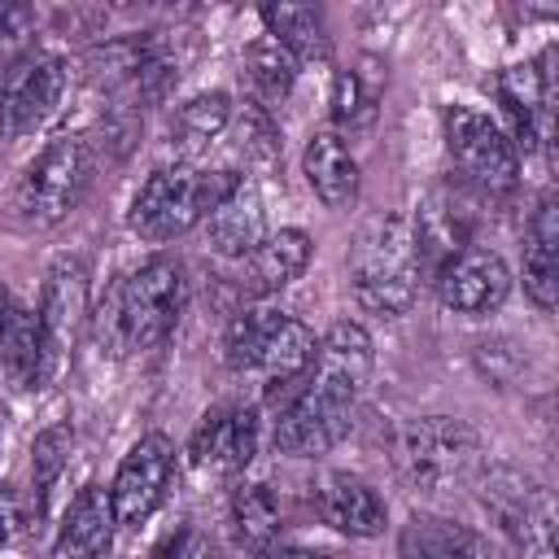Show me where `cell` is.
Wrapping results in <instances>:
<instances>
[{
	"label": "cell",
	"instance_id": "d590c367",
	"mask_svg": "<svg viewBox=\"0 0 559 559\" xmlns=\"http://www.w3.org/2000/svg\"><path fill=\"white\" fill-rule=\"evenodd\" d=\"M9 314H13V297H9V288H4V280H0V336H4V328H9Z\"/></svg>",
	"mask_w": 559,
	"mask_h": 559
},
{
	"label": "cell",
	"instance_id": "f546056e",
	"mask_svg": "<svg viewBox=\"0 0 559 559\" xmlns=\"http://www.w3.org/2000/svg\"><path fill=\"white\" fill-rule=\"evenodd\" d=\"M280 319H284V310H275V306H249V310H240L227 323V332H223V358H227V367L231 371H253V362H258V354H262V345H266V336L275 332Z\"/></svg>",
	"mask_w": 559,
	"mask_h": 559
},
{
	"label": "cell",
	"instance_id": "5bb4252c",
	"mask_svg": "<svg viewBox=\"0 0 559 559\" xmlns=\"http://www.w3.org/2000/svg\"><path fill=\"white\" fill-rule=\"evenodd\" d=\"M314 349H319L314 332H310L301 319L284 314V319L275 323V332L266 336L258 362H253V376L262 380V393H266L271 402H284V397L301 384V376L310 371Z\"/></svg>",
	"mask_w": 559,
	"mask_h": 559
},
{
	"label": "cell",
	"instance_id": "836d02e7",
	"mask_svg": "<svg viewBox=\"0 0 559 559\" xmlns=\"http://www.w3.org/2000/svg\"><path fill=\"white\" fill-rule=\"evenodd\" d=\"M35 31V9L17 0H0V57L17 52Z\"/></svg>",
	"mask_w": 559,
	"mask_h": 559
},
{
	"label": "cell",
	"instance_id": "e0dca14e",
	"mask_svg": "<svg viewBox=\"0 0 559 559\" xmlns=\"http://www.w3.org/2000/svg\"><path fill=\"white\" fill-rule=\"evenodd\" d=\"M39 319H44L48 341L61 354L87 319V262L83 258H57L48 266V280L39 293Z\"/></svg>",
	"mask_w": 559,
	"mask_h": 559
},
{
	"label": "cell",
	"instance_id": "8fae6325",
	"mask_svg": "<svg viewBox=\"0 0 559 559\" xmlns=\"http://www.w3.org/2000/svg\"><path fill=\"white\" fill-rule=\"evenodd\" d=\"M432 284H437V297H441L445 310H454V314H476V319H480V314H493V310L507 301V293H511V271H507V262H502L498 253H489V249H459L450 262L437 266Z\"/></svg>",
	"mask_w": 559,
	"mask_h": 559
},
{
	"label": "cell",
	"instance_id": "8992f818",
	"mask_svg": "<svg viewBox=\"0 0 559 559\" xmlns=\"http://www.w3.org/2000/svg\"><path fill=\"white\" fill-rule=\"evenodd\" d=\"M92 170H96V157L83 135L48 140L13 183V214L31 227H48V223L66 218L83 201Z\"/></svg>",
	"mask_w": 559,
	"mask_h": 559
},
{
	"label": "cell",
	"instance_id": "cb8c5ba5",
	"mask_svg": "<svg viewBox=\"0 0 559 559\" xmlns=\"http://www.w3.org/2000/svg\"><path fill=\"white\" fill-rule=\"evenodd\" d=\"M227 520H231V537L236 546L245 550H266L284 524V507H280V493L262 480H245L236 485L231 493V507H227Z\"/></svg>",
	"mask_w": 559,
	"mask_h": 559
},
{
	"label": "cell",
	"instance_id": "4fadbf2b",
	"mask_svg": "<svg viewBox=\"0 0 559 559\" xmlns=\"http://www.w3.org/2000/svg\"><path fill=\"white\" fill-rule=\"evenodd\" d=\"M310 262V236L301 227H280V231H266L245 258H240V293L249 297H266V293H280L288 288Z\"/></svg>",
	"mask_w": 559,
	"mask_h": 559
},
{
	"label": "cell",
	"instance_id": "5b68a950",
	"mask_svg": "<svg viewBox=\"0 0 559 559\" xmlns=\"http://www.w3.org/2000/svg\"><path fill=\"white\" fill-rule=\"evenodd\" d=\"M393 459L415 493L441 498L480 472V437L454 415H424L397 432Z\"/></svg>",
	"mask_w": 559,
	"mask_h": 559
},
{
	"label": "cell",
	"instance_id": "6da1fadb",
	"mask_svg": "<svg viewBox=\"0 0 559 559\" xmlns=\"http://www.w3.org/2000/svg\"><path fill=\"white\" fill-rule=\"evenodd\" d=\"M371 376V336L362 323H332L328 336L314 349L310 371L301 384L280 402L275 419V450L293 459H314L328 454L345 432H349V411Z\"/></svg>",
	"mask_w": 559,
	"mask_h": 559
},
{
	"label": "cell",
	"instance_id": "3957f363",
	"mask_svg": "<svg viewBox=\"0 0 559 559\" xmlns=\"http://www.w3.org/2000/svg\"><path fill=\"white\" fill-rule=\"evenodd\" d=\"M240 179L245 175H236V170H201V166H188V162L157 166L140 183L127 223L140 240L166 245V240L192 231L201 218H210L236 192Z\"/></svg>",
	"mask_w": 559,
	"mask_h": 559
},
{
	"label": "cell",
	"instance_id": "9c48e42d",
	"mask_svg": "<svg viewBox=\"0 0 559 559\" xmlns=\"http://www.w3.org/2000/svg\"><path fill=\"white\" fill-rule=\"evenodd\" d=\"M66 92V61L57 52H22L0 74V131L9 140H22L39 131Z\"/></svg>",
	"mask_w": 559,
	"mask_h": 559
},
{
	"label": "cell",
	"instance_id": "ba28073f",
	"mask_svg": "<svg viewBox=\"0 0 559 559\" xmlns=\"http://www.w3.org/2000/svg\"><path fill=\"white\" fill-rule=\"evenodd\" d=\"M445 153L454 170L480 192H511L520 179V157H515L511 135L472 105L445 109Z\"/></svg>",
	"mask_w": 559,
	"mask_h": 559
},
{
	"label": "cell",
	"instance_id": "44dd1931",
	"mask_svg": "<svg viewBox=\"0 0 559 559\" xmlns=\"http://www.w3.org/2000/svg\"><path fill=\"white\" fill-rule=\"evenodd\" d=\"M546 61H550V52L537 66H511L498 79V96H502V105H507V114H511L515 135H520L524 148H537L542 144V114L550 109V92H555Z\"/></svg>",
	"mask_w": 559,
	"mask_h": 559
},
{
	"label": "cell",
	"instance_id": "8d00e7d4",
	"mask_svg": "<svg viewBox=\"0 0 559 559\" xmlns=\"http://www.w3.org/2000/svg\"><path fill=\"white\" fill-rule=\"evenodd\" d=\"M258 559H293V546H266L258 550Z\"/></svg>",
	"mask_w": 559,
	"mask_h": 559
},
{
	"label": "cell",
	"instance_id": "7402d4cb",
	"mask_svg": "<svg viewBox=\"0 0 559 559\" xmlns=\"http://www.w3.org/2000/svg\"><path fill=\"white\" fill-rule=\"evenodd\" d=\"M555 197H542L533 223H528V249H524V293L537 310H555L559 297V223H555Z\"/></svg>",
	"mask_w": 559,
	"mask_h": 559
},
{
	"label": "cell",
	"instance_id": "30bf717a",
	"mask_svg": "<svg viewBox=\"0 0 559 559\" xmlns=\"http://www.w3.org/2000/svg\"><path fill=\"white\" fill-rule=\"evenodd\" d=\"M170 476H175V445L162 437V432H148L140 437L118 472H114V485H109V507H114V520L122 528H140L166 498L170 489Z\"/></svg>",
	"mask_w": 559,
	"mask_h": 559
},
{
	"label": "cell",
	"instance_id": "d6986e66",
	"mask_svg": "<svg viewBox=\"0 0 559 559\" xmlns=\"http://www.w3.org/2000/svg\"><path fill=\"white\" fill-rule=\"evenodd\" d=\"M301 170H306V183L314 188V197L328 210H349L354 205V197H358V162H354L349 144L332 127H319L306 140Z\"/></svg>",
	"mask_w": 559,
	"mask_h": 559
},
{
	"label": "cell",
	"instance_id": "484cf974",
	"mask_svg": "<svg viewBox=\"0 0 559 559\" xmlns=\"http://www.w3.org/2000/svg\"><path fill=\"white\" fill-rule=\"evenodd\" d=\"M262 26L266 35L301 61L328 57V22L314 4H262Z\"/></svg>",
	"mask_w": 559,
	"mask_h": 559
},
{
	"label": "cell",
	"instance_id": "e575fe53",
	"mask_svg": "<svg viewBox=\"0 0 559 559\" xmlns=\"http://www.w3.org/2000/svg\"><path fill=\"white\" fill-rule=\"evenodd\" d=\"M17 524H22V498L13 485H0V550L13 542Z\"/></svg>",
	"mask_w": 559,
	"mask_h": 559
},
{
	"label": "cell",
	"instance_id": "277c9868",
	"mask_svg": "<svg viewBox=\"0 0 559 559\" xmlns=\"http://www.w3.org/2000/svg\"><path fill=\"white\" fill-rule=\"evenodd\" d=\"M349 280H354L358 306H367L371 314L397 319L415 306L424 266H419L406 214H380L367 223V231L349 253Z\"/></svg>",
	"mask_w": 559,
	"mask_h": 559
},
{
	"label": "cell",
	"instance_id": "4316f807",
	"mask_svg": "<svg viewBox=\"0 0 559 559\" xmlns=\"http://www.w3.org/2000/svg\"><path fill=\"white\" fill-rule=\"evenodd\" d=\"M231 122V96L227 92H201L192 100H183L170 118V144L183 153V157H197L205 153Z\"/></svg>",
	"mask_w": 559,
	"mask_h": 559
},
{
	"label": "cell",
	"instance_id": "74e56055",
	"mask_svg": "<svg viewBox=\"0 0 559 559\" xmlns=\"http://www.w3.org/2000/svg\"><path fill=\"white\" fill-rule=\"evenodd\" d=\"M293 559H336V555H328V550H301V546H293Z\"/></svg>",
	"mask_w": 559,
	"mask_h": 559
},
{
	"label": "cell",
	"instance_id": "7a4b0ae2",
	"mask_svg": "<svg viewBox=\"0 0 559 559\" xmlns=\"http://www.w3.org/2000/svg\"><path fill=\"white\" fill-rule=\"evenodd\" d=\"M183 297H188V280L183 266L166 253L140 262L131 275H122L100 310H96V341L109 354H135V349H157L179 314H183Z\"/></svg>",
	"mask_w": 559,
	"mask_h": 559
},
{
	"label": "cell",
	"instance_id": "ffe728a7",
	"mask_svg": "<svg viewBox=\"0 0 559 559\" xmlns=\"http://www.w3.org/2000/svg\"><path fill=\"white\" fill-rule=\"evenodd\" d=\"M210 249L223 258H245L262 236H266V201L253 179H240L236 192L205 218Z\"/></svg>",
	"mask_w": 559,
	"mask_h": 559
},
{
	"label": "cell",
	"instance_id": "d4e9b609",
	"mask_svg": "<svg viewBox=\"0 0 559 559\" xmlns=\"http://www.w3.org/2000/svg\"><path fill=\"white\" fill-rule=\"evenodd\" d=\"M402 559H480V542L467 524L445 515H415L397 542Z\"/></svg>",
	"mask_w": 559,
	"mask_h": 559
},
{
	"label": "cell",
	"instance_id": "d6a6232c",
	"mask_svg": "<svg viewBox=\"0 0 559 559\" xmlns=\"http://www.w3.org/2000/svg\"><path fill=\"white\" fill-rule=\"evenodd\" d=\"M153 559H218V550H214V542H210L201 528L183 524V528H175V533H166V537L157 542Z\"/></svg>",
	"mask_w": 559,
	"mask_h": 559
},
{
	"label": "cell",
	"instance_id": "83f0119b",
	"mask_svg": "<svg viewBox=\"0 0 559 559\" xmlns=\"http://www.w3.org/2000/svg\"><path fill=\"white\" fill-rule=\"evenodd\" d=\"M245 79H249V87L258 96L253 105L271 109V105H280L293 92V83H297V57L284 52L271 35H262V39H253L245 48Z\"/></svg>",
	"mask_w": 559,
	"mask_h": 559
},
{
	"label": "cell",
	"instance_id": "1f68e13d",
	"mask_svg": "<svg viewBox=\"0 0 559 559\" xmlns=\"http://www.w3.org/2000/svg\"><path fill=\"white\" fill-rule=\"evenodd\" d=\"M236 127H240L236 148H240L245 162L266 166V162L280 157V131H275V122H271V114H266L262 105H245L240 118H236Z\"/></svg>",
	"mask_w": 559,
	"mask_h": 559
},
{
	"label": "cell",
	"instance_id": "2e32d148",
	"mask_svg": "<svg viewBox=\"0 0 559 559\" xmlns=\"http://www.w3.org/2000/svg\"><path fill=\"white\" fill-rule=\"evenodd\" d=\"M319 520L345 537H376L389 524V507L367 480L349 472H332L319 485Z\"/></svg>",
	"mask_w": 559,
	"mask_h": 559
},
{
	"label": "cell",
	"instance_id": "52a82bcc",
	"mask_svg": "<svg viewBox=\"0 0 559 559\" xmlns=\"http://www.w3.org/2000/svg\"><path fill=\"white\" fill-rule=\"evenodd\" d=\"M476 489L480 507L498 520L524 559H555V507L533 476L515 467H489L476 472Z\"/></svg>",
	"mask_w": 559,
	"mask_h": 559
},
{
	"label": "cell",
	"instance_id": "4dcf8cb0",
	"mask_svg": "<svg viewBox=\"0 0 559 559\" xmlns=\"http://www.w3.org/2000/svg\"><path fill=\"white\" fill-rule=\"evenodd\" d=\"M376 118V87L358 70H341L332 79V131H358Z\"/></svg>",
	"mask_w": 559,
	"mask_h": 559
},
{
	"label": "cell",
	"instance_id": "9a60e30c",
	"mask_svg": "<svg viewBox=\"0 0 559 559\" xmlns=\"http://www.w3.org/2000/svg\"><path fill=\"white\" fill-rule=\"evenodd\" d=\"M52 362H57V345L48 341L39 310L13 306L9 328L0 336V367H4L9 384L13 389H26V393L31 389H44L48 376H52Z\"/></svg>",
	"mask_w": 559,
	"mask_h": 559
},
{
	"label": "cell",
	"instance_id": "7c38bea8",
	"mask_svg": "<svg viewBox=\"0 0 559 559\" xmlns=\"http://www.w3.org/2000/svg\"><path fill=\"white\" fill-rule=\"evenodd\" d=\"M258 454V411L245 402H223L201 415V424L188 437L192 467L210 472H245Z\"/></svg>",
	"mask_w": 559,
	"mask_h": 559
},
{
	"label": "cell",
	"instance_id": "ac0fdd59",
	"mask_svg": "<svg viewBox=\"0 0 559 559\" xmlns=\"http://www.w3.org/2000/svg\"><path fill=\"white\" fill-rule=\"evenodd\" d=\"M114 507H109V489L100 485H83L74 493V502L61 515L57 542H52V559H96L109 550L114 542Z\"/></svg>",
	"mask_w": 559,
	"mask_h": 559
},
{
	"label": "cell",
	"instance_id": "f1b7e54d",
	"mask_svg": "<svg viewBox=\"0 0 559 559\" xmlns=\"http://www.w3.org/2000/svg\"><path fill=\"white\" fill-rule=\"evenodd\" d=\"M70 450H74V432L66 424H52L35 437V445H31V489H35L31 515L35 520L48 511V498H52V489H57L66 463H70Z\"/></svg>",
	"mask_w": 559,
	"mask_h": 559
},
{
	"label": "cell",
	"instance_id": "603a6c76",
	"mask_svg": "<svg viewBox=\"0 0 559 559\" xmlns=\"http://www.w3.org/2000/svg\"><path fill=\"white\" fill-rule=\"evenodd\" d=\"M411 236H415V253L419 266L437 275L441 262H450L459 249H467V227H463V210L454 205V197L432 192L419 214L411 218Z\"/></svg>",
	"mask_w": 559,
	"mask_h": 559
}]
</instances>
